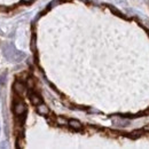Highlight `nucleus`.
Instances as JSON below:
<instances>
[{
  "mask_svg": "<svg viewBox=\"0 0 149 149\" xmlns=\"http://www.w3.org/2000/svg\"><path fill=\"white\" fill-rule=\"evenodd\" d=\"M30 101H31V103L32 104H35V106H38L39 103H41V97L36 93H31L30 94Z\"/></svg>",
  "mask_w": 149,
  "mask_h": 149,
  "instance_id": "20e7f679",
  "label": "nucleus"
},
{
  "mask_svg": "<svg viewBox=\"0 0 149 149\" xmlns=\"http://www.w3.org/2000/svg\"><path fill=\"white\" fill-rule=\"evenodd\" d=\"M37 111L42 116H46V115L49 113V108L44 103H39L37 106Z\"/></svg>",
  "mask_w": 149,
  "mask_h": 149,
  "instance_id": "f03ea898",
  "label": "nucleus"
},
{
  "mask_svg": "<svg viewBox=\"0 0 149 149\" xmlns=\"http://www.w3.org/2000/svg\"><path fill=\"white\" fill-rule=\"evenodd\" d=\"M69 126L72 127V129H74V130H80V129H81V124H80V122H78V120H76V119L69 120Z\"/></svg>",
  "mask_w": 149,
  "mask_h": 149,
  "instance_id": "39448f33",
  "label": "nucleus"
},
{
  "mask_svg": "<svg viewBox=\"0 0 149 149\" xmlns=\"http://www.w3.org/2000/svg\"><path fill=\"white\" fill-rule=\"evenodd\" d=\"M25 111H26V107H25V104L23 102H16L14 104V112H15V115L22 116V115L25 113Z\"/></svg>",
  "mask_w": 149,
  "mask_h": 149,
  "instance_id": "f257e3e1",
  "label": "nucleus"
},
{
  "mask_svg": "<svg viewBox=\"0 0 149 149\" xmlns=\"http://www.w3.org/2000/svg\"><path fill=\"white\" fill-rule=\"evenodd\" d=\"M14 91L17 94H23L24 91H25V85L23 83H21V81H16L14 84Z\"/></svg>",
  "mask_w": 149,
  "mask_h": 149,
  "instance_id": "7ed1b4c3",
  "label": "nucleus"
}]
</instances>
